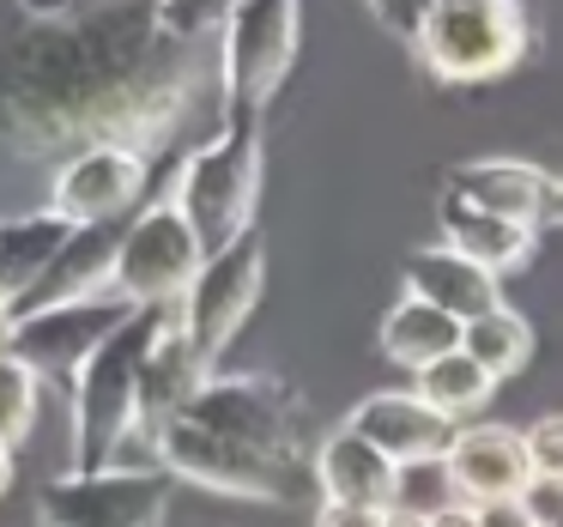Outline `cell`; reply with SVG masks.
<instances>
[{
	"label": "cell",
	"mask_w": 563,
	"mask_h": 527,
	"mask_svg": "<svg viewBox=\"0 0 563 527\" xmlns=\"http://www.w3.org/2000/svg\"><path fill=\"white\" fill-rule=\"evenodd\" d=\"M212 128L219 55L164 37L152 0H86L31 19L0 50V146L25 164H62L79 146H134L164 164Z\"/></svg>",
	"instance_id": "6da1fadb"
},
{
	"label": "cell",
	"mask_w": 563,
	"mask_h": 527,
	"mask_svg": "<svg viewBox=\"0 0 563 527\" xmlns=\"http://www.w3.org/2000/svg\"><path fill=\"white\" fill-rule=\"evenodd\" d=\"M170 321V304H134L74 370H67V473L122 461L140 425V370Z\"/></svg>",
	"instance_id": "7a4b0ae2"
},
{
	"label": "cell",
	"mask_w": 563,
	"mask_h": 527,
	"mask_svg": "<svg viewBox=\"0 0 563 527\" xmlns=\"http://www.w3.org/2000/svg\"><path fill=\"white\" fill-rule=\"evenodd\" d=\"M261 176H267L261 116H219V128L200 134L195 146L176 158L170 200L188 219V231L200 237V249H224L231 237H243L249 224H255Z\"/></svg>",
	"instance_id": "3957f363"
},
{
	"label": "cell",
	"mask_w": 563,
	"mask_h": 527,
	"mask_svg": "<svg viewBox=\"0 0 563 527\" xmlns=\"http://www.w3.org/2000/svg\"><path fill=\"white\" fill-rule=\"evenodd\" d=\"M170 418H183V425L207 430L219 442H236V449H255V454H273V461L303 466V425H309L303 394L285 376H267V370L200 376Z\"/></svg>",
	"instance_id": "277c9868"
},
{
	"label": "cell",
	"mask_w": 563,
	"mask_h": 527,
	"mask_svg": "<svg viewBox=\"0 0 563 527\" xmlns=\"http://www.w3.org/2000/svg\"><path fill=\"white\" fill-rule=\"evenodd\" d=\"M261 292H267V237H261V224H249L243 237H231L224 249H207L195 267V279L183 285V297H176V333H183V345L195 352V364L212 376V364H219L224 352H231V340L243 333V321L255 316Z\"/></svg>",
	"instance_id": "5b68a950"
},
{
	"label": "cell",
	"mask_w": 563,
	"mask_h": 527,
	"mask_svg": "<svg viewBox=\"0 0 563 527\" xmlns=\"http://www.w3.org/2000/svg\"><path fill=\"white\" fill-rule=\"evenodd\" d=\"M303 37V0H231L219 25V116H267Z\"/></svg>",
	"instance_id": "8992f818"
},
{
	"label": "cell",
	"mask_w": 563,
	"mask_h": 527,
	"mask_svg": "<svg viewBox=\"0 0 563 527\" xmlns=\"http://www.w3.org/2000/svg\"><path fill=\"white\" fill-rule=\"evenodd\" d=\"M412 50L442 86H478L527 55L521 0H424Z\"/></svg>",
	"instance_id": "52a82bcc"
},
{
	"label": "cell",
	"mask_w": 563,
	"mask_h": 527,
	"mask_svg": "<svg viewBox=\"0 0 563 527\" xmlns=\"http://www.w3.org/2000/svg\"><path fill=\"white\" fill-rule=\"evenodd\" d=\"M176 491L183 479L134 461L62 473L37 491V527H164Z\"/></svg>",
	"instance_id": "ba28073f"
},
{
	"label": "cell",
	"mask_w": 563,
	"mask_h": 527,
	"mask_svg": "<svg viewBox=\"0 0 563 527\" xmlns=\"http://www.w3.org/2000/svg\"><path fill=\"white\" fill-rule=\"evenodd\" d=\"M200 237L188 231V219L176 212L170 188L152 195L140 212H128L122 237H115V261H110V292L128 304H176L183 285L200 267Z\"/></svg>",
	"instance_id": "9c48e42d"
},
{
	"label": "cell",
	"mask_w": 563,
	"mask_h": 527,
	"mask_svg": "<svg viewBox=\"0 0 563 527\" xmlns=\"http://www.w3.org/2000/svg\"><path fill=\"white\" fill-rule=\"evenodd\" d=\"M152 176L158 164L134 146H79L55 164L43 207H55L74 224H122L152 200Z\"/></svg>",
	"instance_id": "30bf717a"
},
{
	"label": "cell",
	"mask_w": 563,
	"mask_h": 527,
	"mask_svg": "<svg viewBox=\"0 0 563 527\" xmlns=\"http://www.w3.org/2000/svg\"><path fill=\"white\" fill-rule=\"evenodd\" d=\"M128 309L134 304L115 297L110 285H103V292H86V297H62V304L19 309L13 328H7V352H19L37 376H67Z\"/></svg>",
	"instance_id": "8fae6325"
},
{
	"label": "cell",
	"mask_w": 563,
	"mask_h": 527,
	"mask_svg": "<svg viewBox=\"0 0 563 527\" xmlns=\"http://www.w3.org/2000/svg\"><path fill=\"white\" fill-rule=\"evenodd\" d=\"M345 425L357 430L364 442H376L394 466H412V461H442L454 425L437 413L430 400H418L412 388H376L352 406Z\"/></svg>",
	"instance_id": "7c38bea8"
},
{
	"label": "cell",
	"mask_w": 563,
	"mask_h": 527,
	"mask_svg": "<svg viewBox=\"0 0 563 527\" xmlns=\"http://www.w3.org/2000/svg\"><path fill=\"white\" fill-rule=\"evenodd\" d=\"M442 479L461 503H490V497H515L527 479V454H521V430L509 425H454L449 449H442Z\"/></svg>",
	"instance_id": "4fadbf2b"
},
{
	"label": "cell",
	"mask_w": 563,
	"mask_h": 527,
	"mask_svg": "<svg viewBox=\"0 0 563 527\" xmlns=\"http://www.w3.org/2000/svg\"><path fill=\"white\" fill-rule=\"evenodd\" d=\"M551 183H558V176H545L527 158H466L449 171L442 188L473 200V207H485V212H497V219H515V224H527V231H539L545 212H551Z\"/></svg>",
	"instance_id": "5bb4252c"
},
{
	"label": "cell",
	"mask_w": 563,
	"mask_h": 527,
	"mask_svg": "<svg viewBox=\"0 0 563 527\" xmlns=\"http://www.w3.org/2000/svg\"><path fill=\"white\" fill-rule=\"evenodd\" d=\"M309 479L321 485V497H340V503H369V509H388L394 503V485H400V466L364 442L352 425L328 430L309 454Z\"/></svg>",
	"instance_id": "9a60e30c"
},
{
	"label": "cell",
	"mask_w": 563,
	"mask_h": 527,
	"mask_svg": "<svg viewBox=\"0 0 563 527\" xmlns=\"http://www.w3.org/2000/svg\"><path fill=\"white\" fill-rule=\"evenodd\" d=\"M406 297H424V304H437L454 321H473V316L503 304V285L478 261H466L449 243H437V249H412L406 255Z\"/></svg>",
	"instance_id": "2e32d148"
},
{
	"label": "cell",
	"mask_w": 563,
	"mask_h": 527,
	"mask_svg": "<svg viewBox=\"0 0 563 527\" xmlns=\"http://www.w3.org/2000/svg\"><path fill=\"white\" fill-rule=\"evenodd\" d=\"M437 231H442V243L454 249V255H466V261H478L485 273H515L527 255H533V231L527 224H515V219H497V212H485V207H473V200H461V195H449L442 188V200H437Z\"/></svg>",
	"instance_id": "e0dca14e"
},
{
	"label": "cell",
	"mask_w": 563,
	"mask_h": 527,
	"mask_svg": "<svg viewBox=\"0 0 563 527\" xmlns=\"http://www.w3.org/2000/svg\"><path fill=\"white\" fill-rule=\"evenodd\" d=\"M79 224L62 219L55 207H31V212H0V297L7 309L49 273V261L67 249Z\"/></svg>",
	"instance_id": "ac0fdd59"
},
{
	"label": "cell",
	"mask_w": 563,
	"mask_h": 527,
	"mask_svg": "<svg viewBox=\"0 0 563 527\" xmlns=\"http://www.w3.org/2000/svg\"><path fill=\"white\" fill-rule=\"evenodd\" d=\"M454 345H461V321L442 316L424 297H400V304L382 316V358H394V364H406V370H424L430 358L454 352Z\"/></svg>",
	"instance_id": "d6986e66"
},
{
	"label": "cell",
	"mask_w": 563,
	"mask_h": 527,
	"mask_svg": "<svg viewBox=\"0 0 563 527\" xmlns=\"http://www.w3.org/2000/svg\"><path fill=\"white\" fill-rule=\"evenodd\" d=\"M461 352L473 358L490 382H503V376H515V370H527V358H533V328H527V316H515L509 304H497V309H485V316L461 321Z\"/></svg>",
	"instance_id": "ffe728a7"
},
{
	"label": "cell",
	"mask_w": 563,
	"mask_h": 527,
	"mask_svg": "<svg viewBox=\"0 0 563 527\" xmlns=\"http://www.w3.org/2000/svg\"><path fill=\"white\" fill-rule=\"evenodd\" d=\"M490 388H497V382H490L485 370H478L473 358L461 352V345H454V352H442V358H430L424 370H412V394L437 406V413L449 418V425L473 418L478 406L490 400Z\"/></svg>",
	"instance_id": "44dd1931"
},
{
	"label": "cell",
	"mask_w": 563,
	"mask_h": 527,
	"mask_svg": "<svg viewBox=\"0 0 563 527\" xmlns=\"http://www.w3.org/2000/svg\"><path fill=\"white\" fill-rule=\"evenodd\" d=\"M37 388H43L37 370L19 352L0 345V442H7V449H19V442L31 437V425H37V400H43Z\"/></svg>",
	"instance_id": "7402d4cb"
},
{
	"label": "cell",
	"mask_w": 563,
	"mask_h": 527,
	"mask_svg": "<svg viewBox=\"0 0 563 527\" xmlns=\"http://www.w3.org/2000/svg\"><path fill=\"white\" fill-rule=\"evenodd\" d=\"M224 7L231 0H152L164 37H176V43H219Z\"/></svg>",
	"instance_id": "603a6c76"
},
{
	"label": "cell",
	"mask_w": 563,
	"mask_h": 527,
	"mask_svg": "<svg viewBox=\"0 0 563 527\" xmlns=\"http://www.w3.org/2000/svg\"><path fill=\"white\" fill-rule=\"evenodd\" d=\"M521 454H527V473H545L563 479V413H545L521 430Z\"/></svg>",
	"instance_id": "cb8c5ba5"
},
{
	"label": "cell",
	"mask_w": 563,
	"mask_h": 527,
	"mask_svg": "<svg viewBox=\"0 0 563 527\" xmlns=\"http://www.w3.org/2000/svg\"><path fill=\"white\" fill-rule=\"evenodd\" d=\"M521 509L533 527H563V479H545V473H527L521 479Z\"/></svg>",
	"instance_id": "d4e9b609"
},
{
	"label": "cell",
	"mask_w": 563,
	"mask_h": 527,
	"mask_svg": "<svg viewBox=\"0 0 563 527\" xmlns=\"http://www.w3.org/2000/svg\"><path fill=\"white\" fill-rule=\"evenodd\" d=\"M309 527H382V509H369V503H340V497H321L316 521Z\"/></svg>",
	"instance_id": "484cf974"
},
{
	"label": "cell",
	"mask_w": 563,
	"mask_h": 527,
	"mask_svg": "<svg viewBox=\"0 0 563 527\" xmlns=\"http://www.w3.org/2000/svg\"><path fill=\"white\" fill-rule=\"evenodd\" d=\"M369 13L382 19V25L394 31V37H406L412 43V31H418V19H424V0H364Z\"/></svg>",
	"instance_id": "4316f807"
},
{
	"label": "cell",
	"mask_w": 563,
	"mask_h": 527,
	"mask_svg": "<svg viewBox=\"0 0 563 527\" xmlns=\"http://www.w3.org/2000/svg\"><path fill=\"white\" fill-rule=\"evenodd\" d=\"M478 527H533L521 509V497H490V503H473Z\"/></svg>",
	"instance_id": "83f0119b"
},
{
	"label": "cell",
	"mask_w": 563,
	"mask_h": 527,
	"mask_svg": "<svg viewBox=\"0 0 563 527\" xmlns=\"http://www.w3.org/2000/svg\"><path fill=\"white\" fill-rule=\"evenodd\" d=\"M430 527H478V515H473V503L449 497V503H437V509H430Z\"/></svg>",
	"instance_id": "f1b7e54d"
},
{
	"label": "cell",
	"mask_w": 563,
	"mask_h": 527,
	"mask_svg": "<svg viewBox=\"0 0 563 527\" xmlns=\"http://www.w3.org/2000/svg\"><path fill=\"white\" fill-rule=\"evenodd\" d=\"M25 19H62V13H74V7H86V0H13Z\"/></svg>",
	"instance_id": "f546056e"
},
{
	"label": "cell",
	"mask_w": 563,
	"mask_h": 527,
	"mask_svg": "<svg viewBox=\"0 0 563 527\" xmlns=\"http://www.w3.org/2000/svg\"><path fill=\"white\" fill-rule=\"evenodd\" d=\"M382 527H430V515L406 509V503H388V509H382Z\"/></svg>",
	"instance_id": "4dcf8cb0"
},
{
	"label": "cell",
	"mask_w": 563,
	"mask_h": 527,
	"mask_svg": "<svg viewBox=\"0 0 563 527\" xmlns=\"http://www.w3.org/2000/svg\"><path fill=\"white\" fill-rule=\"evenodd\" d=\"M7 491H13V449L0 442V497H7Z\"/></svg>",
	"instance_id": "1f68e13d"
},
{
	"label": "cell",
	"mask_w": 563,
	"mask_h": 527,
	"mask_svg": "<svg viewBox=\"0 0 563 527\" xmlns=\"http://www.w3.org/2000/svg\"><path fill=\"white\" fill-rule=\"evenodd\" d=\"M545 219H558V224H563V176L551 183V212H545Z\"/></svg>",
	"instance_id": "d6a6232c"
},
{
	"label": "cell",
	"mask_w": 563,
	"mask_h": 527,
	"mask_svg": "<svg viewBox=\"0 0 563 527\" xmlns=\"http://www.w3.org/2000/svg\"><path fill=\"white\" fill-rule=\"evenodd\" d=\"M7 328H13V309H7V297H0V345H7Z\"/></svg>",
	"instance_id": "836d02e7"
}]
</instances>
